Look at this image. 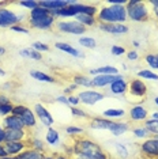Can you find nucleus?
<instances>
[{
  "label": "nucleus",
  "mask_w": 158,
  "mask_h": 159,
  "mask_svg": "<svg viewBox=\"0 0 158 159\" xmlns=\"http://www.w3.org/2000/svg\"><path fill=\"white\" fill-rule=\"evenodd\" d=\"M72 146L75 155H79V157H85L89 159H109L108 154L102 150V147L94 140H91L90 137H75Z\"/></svg>",
  "instance_id": "obj_1"
},
{
  "label": "nucleus",
  "mask_w": 158,
  "mask_h": 159,
  "mask_svg": "<svg viewBox=\"0 0 158 159\" xmlns=\"http://www.w3.org/2000/svg\"><path fill=\"white\" fill-rule=\"evenodd\" d=\"M89 126H90V129H94V131H108L116 137L123 136L128 131H131L130 122L109 120V118H105V117H91Z\"/></svg>",
  "instance_id": "obj_2"
},
{
  "label": "nucleus",
  "mask_w": 158,
  "mask_h": 159,
  "mask_svg": "<svg viewBox=\"0 0 158 159\" xmlns=\"http://www.w3.org/2000/svg\"><path fill=\"white\" fill-rule=\"evenodd\" d=\"M128 20L125 6H101L97 12L98 23H125Z\"/></svg>",
  "instance_id": "obj_3"
},
{
  "label": "nucleus",
  "mask_w": 158,
  "mask_h": 159,
  "mask_svg": "<svg viewBox=\"0 0 158 159\" xmlns=\"http://www.w3.org/2000/svg\"><path fill=\"white\" fill-rule=\"evenodd\" d=\"M127 18L128 20L135 23H143L151 19V11L147 2H141V0H128L127 6Z\"/></svg>",
  "instance_id": "obj_4"
},
{
  "label": "nucleus",
  "mask_w": 158,
  "mask_h": 159,
  "mask_svg": "<svg viewBox=\"0 0 158 159\" xmlns=\"http://www.w3.org/2000/svg\"><path fill=\"white\" fill-rule=\"evenodd\" d=\"M55 29L59 33L63 34H71V35H78V37H82L85 35V33L87 31V29L83 27L79 22L77 20H70V19H60L57 20L55 25Z\"/></svg>",
  "instance_id": "obj_5"
},
{
  "label": "nucleus",
  "mask_w": 158,
  "mask_h": 159,
  "mask_svg": "<svg viewBox=\"0 0 158 159\" xmlns=\"http://www.w3.org/2000/svg\"><path fill=\"white\" fill-rule=\"evenodd\" d=\"M57 22V19L52 14L44 16H37V18H29L27 19V27L29 29H35V30H52L55 29V25Z\"/></svg>",
  "instance_id": "obj_6"
},
{
  "label": "nucleus",
  "mask_w": 158,
  "mask_h": 159,
  "mask_svg": "<svg viewBox=\"0 0 158 159\" xmlns=\"http://www.w3.org/2000/svg\"><path fill=\"white\" fill-rule=\"evenodd\" d=\"M77 95H78L79 101H81V103L86 105V106H94L95 103L105 99V94L101 93L100 90H95V89L81 90Z\"/></svg>",
  "instance_id": "obj_7"
},
{
  "label": "nucleus",
  "mask_w": 158,
  "mask_h": 159,
  "mask_svg": "<svg viewBox=\"0 0 158 159\" xmlns=\"http://www.w3.org/2000/svg\"><path fill=\"white\" fill-rule=\"evenodd\" d=\"M33 111L35 114V117H37V120L41 122L42 125L45 126V128H51L55 124V118H53V116L51 114V111L48 110V107H45L42 103H34L33 106Z\"/></svg>",
  "instance_id": "obj_8"
},
{
  "label": "nucleus",
  "mask_w": 158,
  "mask_h": 159,
  "mask_svg": "<svg viewBox=\"0 0 158 159\" xmlns=\"http://www.w3.org/2000/svg\"><path fill=\"white\" fill-rule=\"evenodd\" d=\"M128 93L131 97H135V98H146L147 93H149V86L142 79L134 78L128 82Z\"/></svg>",
  "instance_id": "obj_9"
},
{
  "label": "nucleus",
  "mask_w": 158,
  "mask_h": 159,
  "mask_svg": "<svg viewBox=\"0 0 158 159\" xmlns=\"http://www.w3.org/2000/svg\"><path fill=\"white\" fill-rule=\"evenodd\" d=\"M139 150L146 157L151 159H158V136H150L149 139L143 140L139 144Z\"/></svg>",
  "instance_id": "obj_10"
},
{
  "label": "nucleus",
  "mask_w": 158,
  "mask_h": 159,
  "mask_svg": "<svg viewBox=\"0 0 158 159\" xmlns=\"http://www.w3.org/2000/svg\"><path fill=\"white\" fill-rule=\"evenodd\" d=\"M15 25H19L18 22V14L8 7L2 6L0 7V27L3 29H11Z\"/></svg>",
  "instance_id": "obj_11"
},
{
  "label": "nucleus",
  "mask_w": 158,
  "mask_h": 159,
  "mask_svg": "<svg viewBox=\"0 0 158 159\" xmlns=\"http://www.w3.org/2000/svg\"><path fill=\"white\" fill-rule=\"evenodd\" d=\"M124 75H95V76L91 78V87L95 89V90H102V89H106L109 87L110 84L117 80V79L123 78Z\"/></svg>",
  "instance_id": "obj_12"
},
{
  "label": "nucleus",
  "mask_w": 158,
  "mask_h": 159,
  "mask_svg": "<svg viewBox=\"0 0 158 159\" xmlns=\"http://www.w3.org/2000/svg\"><path fill=\"white\" fill-rule=\"evenodd\" d=\"M149 110L146 106L138 103V105H132L128 110V117H130L131 122H145L149 120Z\"/></svg>",
  "instance_id": "obj_13"
},
{
  "label": "nucleus",
  "mask_w": 158,
  "mask_h": 159,
  "mask_svg": "<svg viewBox=\"0 0 158 159\" xmlns=\"http://www.w3.org/2000/svg\"><path fill=\"white\" fill-rule=\"evenodd\" d=\"M100 31L112 35H123L130 31V27L125 23H98L97 25Z\"/></svg>",
  "instance_id": "obj_14"
},
{
  "label": "nucleus",
  "mask_w": 158,
  "mask_h": 159,
  "mask_svg": "<svg viewBox=\"0 0 158 159\" xmlns=\"http://www.w3.org/2000/svg\"><path fill=\"white\" fill-rule=\"evenodd\" d=\"M4 148L8 157H19L23 151L27 150V143L26 142H6Z\"/></svg>",
  "instance_id": "obj_15"
},
{
  "label": "nucleus",
  "mask_w": 158,
  "mask_h": 159,
  "mask_svg": "<svg viewBox=\"0 0 158 159\" xmlns=\"http://www.w3.org/2000/svg\"><path fill=\"white\" fill-rule=\"evenodd\" d=\"M21 121H22V124H23V128L25 129H27V131H31V129H34L35 126H37V117H35V114H34V111L33 109H30V107H26V110L22 113V116H21Z\"/></svg>",
  "instance_id": "obj_16"
},
{
  "label": "nucleus",
  "mask_w": 158,
  "mask_h": 159,
  "mask_svg": "<svg viewBox=\"0 0 158 159\" xmlns=\"http://www.w3.org/2000/svg\"><path fill=\"white\" fill-rule=\"evenodd\" d=\"M29 139L27 129H6V142H26Z\"/></svg>",
  "instance_id": "obj_17"
},
{
  "label": "nucleus",
  "mask_w": 158,
  "mask_h": 159,
  "mask_svg": "<svg viewBox=\"0 0 158 159\" xmlns=\"http://www.w3.org/2000/svg\"><path fill=\"white\" fill-rule=\"evenodd\" d=\"M55 48L57 50H62L63 53H67V55L75 57V59H83V57H85V53L82 52V50L77 49L75 46L68 44V42H56Z\"/></svg>",
  "instance_id": "obj_18"
},
{
  "label": "nucleus",
  "mask_w": 158,
  "mask_h": 159,
  "mask_svg": "<svg viewBox=\"0 0 158 159\" xmlns=\"http://www.w3.org/2000/svg\"><path fill=\"white\" fill-rule=\"evenodd\" d=\"M108 89H109L110 94H113V95H124V94L128 93V82L123 76L117 79V80H114Z\"/></svg>",
  "instance_id": "obj_19"
},
{
  "label": "nucleus",
  "mask_w": 158,
  "mask_h": 159,
  "mask_svg": "<svg viewBox=\"0 0 158 159\" xmlns=\"http://www.w3.org/2000/svg\"><path fill=\"white\" fill-rule=\"evenodd\" d=\"M38 4L46 10H49L51 12H55L67 7L68 0H41V2H38Z\"/></svg>",
  "instance_id": "obj_20"
},
{
  "label": "nucleus",
  "mask_w": 158,
  "mask_h": 159,
  "mask_svg": "<svg viewBox=\"0 0 158 159\" xmlns=\"http://www.w3.org/2000/svg\"><path fill=\"white\" fill-rule=\"evenodd\" d=\"M60 140H62V137H60V132L55 129L53 126L51 128H46V132H45V143L48 144V146L51 147H57L60 144Z\"/></svg>",
  "instance_id": "obj_21"
},
{
  "label": "nucleus",
  "mask_w": 158,
  "mask_h": 159,
  "mask_svg": "<svg viewBox=\"0 0 158 159\" xmlns=\"http://www.w3.org/2000/svg\"><path fill=\"white\" fill-rule=\"evenodd\" d=\"M2 125L4 129H22L23 128V124H22V121H21V118L14 114H10L3 118Z\"/></svg>",
  "instance_id": "obj_22"
},
{
  "label": "nucleus",
  "mask_w": 158,
  "mask_h": 159,
  "mask_svg": "<svg viewBox=\"0 0 158 159\" xmlns=\"http://www.w3.org/2000/svg\"><path fill=\"white\" fill-rule=\"evenodd\" d=\"M29 75L38 82H44V83H55L56 82V79L53 78L52 75L46 74L44 71H40V70H31L29 72Z\"/></svg>",
  "instance_id": "obj_23"
},
{
  "label": "nucleus",
  "mask_w": 158,
  "mask_h": 159,
  "mask_svg": "<svg viewBox=\"0 0 158 159\" xmlns=\"http://www.w3.org/2000/svg\"><path fill=\"white\" fill-rule=\"evenodd\" d=\"M89 75H93V76H95V75H118V70L113 66H102L90 70Z\"/></svg>",
  "instance_id": "obj_24"
},
{
  "label": "nucleus",
  "mask_w": 158,
  "mask_h": 159,
  "mask_svg": "<svg viewBox=\"0 0 158 159\" xmlns=\"http://www.w3.org/2000/svg\"><path fill=\"white\" fill-rule=\"evenodd\" d=\"M72 83L78 86V87H83L86 89H93L91 87V78L83 74H75L72 76Z\"/></svg>",
  "instance_id": "obj_25"
},
{
  "label": "nucleus",
  "mask_w": 158,
  "mask_h": 159,
  "mask_svg": "<svg viewBox=\"0 0 158 159\" xmlns=\"http://www.w3.org/2000/svg\"><path fill=\"white\" fill-rule=\"evenodd\" d=\"M77 22H79L82 25L83 27L89 29V27H94L98 25V22H97V16H91V15H77L74 18Z\"/></svg>",
  "instance_id": "obj_26"
},
{
  "label": "nucleus",
  "mask_w": 158,
  "mask_h": 159,
  "mask_svg": "<svg viewBox=\"0 0 158 159\" xmlns=\"http://www.w3.org/2000/svg\"><path fill=\"white\" fill-rule=\"evenodd\" d=\"M19 56L21 57H25V59H30V60H34V61H41L42 60V53L34 50L33 48H22L19 50Z\"/></svg>",
  "instance_id": "obj_27"
},
{
  "label": "nucleus",
  "mask_w": 158,
  "mask_h": 159,
  "mask_svg": "<svg viewBox=\"0 0 158 159\" xmlns=\"http://www.w3.org/2000/svg\"><path fill=\"white\" fill-rule=\"evenodd\" d=\"M26 143H27V148H33V150L45 152V147H46L45 140L40 139V137H29L26 140Z\"/></svg>",
  "instance_id": "obj_28"
},
{
  "label": "nucleus",
  "mask_w": 158,
  "mask_h": 159,
  "mask_svg": "<svg viewBox=\"0 0 158 159\" xmlns=\"http://www.w3.org/2000/svg\"><path fill=\"white\" fill-rule=\"evenodd\" d=\"M125 116V110L124 109H116V107H109V109L102 111V117L109 118V120H117Z\"/></svg>",
  "instance_id": "obj_29"
},
{
  "label": "nucleus",
  "mask_w": 158,
  "mask_h": 159,
  "mask_svg": "<svg viewBox=\"0 0 158 159\" xmlns=\"http://www.w3.org/2000/svg\"><path fill=\"white\" fill-rule=\"evenodd\" d=\"M45 152L33 150V148H27L26 151H23L22 154L18 157V159H45Z\"/></svg>",
  "instance_id": "obj_30"
},
{
  "label": "nucleus",
  "mask_w": 158,
  "mask_h": 159,
  "mask_svg": "<svg viewBox=\"0 0 158 159\" xmlns=\"http://www.w3.org/2000/svg\"><path fill=\"white\" fill-rule=\"evenodd\" d=\"M136 78L142 79V80H158V74L151 70H139L136 72Z\"/></svg>",
  "instance_id": "obj_31"
},
{
  "label": "nucleus",
  "mask_w": 158,
  "mask_h": 159,
  "mask_svg": "<svg viewBox=\"0 0 158 159\" xmlns=\"http://www.w3.org/2000/svg\"><path fill=\"white\" fill-rule=\"evenodd\" d=\"M79 45L85 49H95L97 48V39L93 37H89V35H82L78 39Z\"/></svg>",
  "instance_id": "obj_32"
},
{
  "label": "nucleus",
  "mask_w": 158,
  "mask_h": 159,
  "mask_svg": "<svg viewBox=\"0 0 158 159\" xmlns=\"http://www.w3.org/2000/svg\"><path fill=\"white\" fill-rule=\"evenodd\" d=\"M131 132L136 139H145L146 140V139L150 137V133L145 128V125H136V126H134V128H131Z\"/></svg>",
  "instance_id": "obj_33"
},
{
  "label": "nucleus",
  "mask_w": 158,
  "mask_h": 159,
  "mask_svg": "<svg viewBox=\"0 0 158 159\" xmlns=\"http://www.w3.org/2000/svg\"><path fill=\"white\" fill-rule=\"evenodd\" d=\"M66 133L68 136H72V137H81L85 135V129L79 125H68L66 126Z\"/></svg>",
  "instance_id": "obj_34"
},
{
  "label": "nucleus",
  "mask_w": 158,
  "mask_h": 159,
  "mask_svg": "<svg viewBox=\"0 0 158 159\" xmlns=\"http://www.w3.org/2000/svg\"><path fill=\"white\" fill-rule=\"evenodd\" d=\"M145 61L151 71L158 70V53H149V55H146Z\"/></svg>",
  "instance_id": "obj_35"
},
{
  "label": "nucleus",
  "mask_w": 158,
  "mask_h": 159,
  "mask_svg": "<svg viewBox=\"0 0 158 159\" xmlns=\"http://www.w3.org/2000/svg\"><path fill=\"white\" fill-rule=\"evenodd\" d=\"M114 150H116V154H117V157L120 159H128V158H130V151H128V148H127L125 144L116 143Z\"/></svg>",
  "instance_id": "obj_36"
},
{
  "label": "nucleus",
  "mask_w": 158,
  "mask_h": 159,
  "mask_svg": "<svg viewBox=\"0 0 158 159\" xmlns=\"http://www.w3.org/2000/svg\"><path fill=\"white\" fill-rule=\"evenodd\" d=\"M145 128L149 131L150 136H158V121L156 120H147L143 122Z\"/></svg>",
  "instance_id": "obj_37"
},
{
  "label": "nucleus",
  "mask_w": 158,
  "mask_h": 159,
  "mask_svg": "<svg viewBox=\"0 0 158 159\" xmlns=\"http://www.w3.org/2000/svg\"><path fill=\"white\" fill-rule=\"evenodd\" d=\"M70 110H71V114L77 118H89V113L85 111L82 107H78V106H70Z\"/></svg>",
  "instance_id": "obj_38"
},
{
  "label": "nucleus",
  "mask_w": 158,
  "mask_h": 159,
  "mask_svg": "<svg viewBox=\"0 0 158 159\" xmlns=\"http://www.w3.org/2000/svg\"><path fill=\"white\" fill-rule=\"evenodd\" d=\"M12 109H14V103H4V105H0V117H7V116L12 114Z\"/></svg>",
  "instance_id": "obj_39"
},
{
  "label": "nucleus",
  "mask_w": 158,
  "mask_h": 159,
  "mask_svg": "<svg viewBox=\"0 0 158 159\" xmlns=\"http://www.w3.org/2000/svg\"><path fill=\"white\" fill-rule=\"evenodd\" d=\"M18 6L22 7V8H26L29 11L34 10L35 7H38V2L37 0H23V2H18Z\"/></svg>",
  "instance_id": "obj_40"
},
{
  "label": "nucleus",
  "mask_w": 158,
  "mask_h": 159,
  "mask_svg": "<svg viewBox=\"0 0 158 159\" xmlns=\"http://www.w3.org/2000/svg\"><path fill=\"white\" fill-rule=\"evenodd\" d=\"M31 48H33L34 50H37V52H40V53H44V52H48L49 50V45L44 44V42H41V41H35V42L31 44Z\"/></svg>",
  "instance_id": "obj_41"
},
{
  "label": "nucleus",
  "mask_w": 158,
  "mask_h": 159,
  "mask_svg": "<svg viewBox=\"0 0 158 159\" xmlns=\"http://www.w3.org/2000/svg\"><path fill=\"white\" fill-rule=\"evenodd\" d=\"M10 30L14 31V33H19V34H30V29L27 26H25V25H15Z\"/></svg>",
  "instance_id": "obj_42"
},
{
  "label": "nucleus",
  "mask_w": 158,
  "mask_h": 159,
  "mask_svg": "<svg viewBox=\"0 0 158 159\" xmlns=\"http://www.w3.org/2000/svg\"><path fill=\"white\" fill-rule=\"evenodd\" d=\"M147 4H149V7H150L151 16L158 19V0H150V2H147Z\"/></svg>",
  "instance_id": "obj_43"
},
{
  "label": "nucleus",
  "mask_w": 158,
  "mask_h": 159,
  "mask_svg": "<svg viewBox=\"0 0 158 159\" xmlns=\"http://www.w3.org/2000/svg\"><path fill=\"white\" fill-rule=\"evenodd\" d=\"M26 105L23 103H14V109H12V114L16 116V117H21L22 116V113L25 110H26Z\"/></svg>",
  "instance_id": "obj_44"
},
{
  "label": "nucleus",
  "mask_w": 158,
  "mask_h": 159,
  "mask_svg": "<svg viewBox=\"0 0 158 159\" xmlns=\"http://www.w3.org/2000/svg\"><path fill=\"white\" fill-rule=\"evenodd\" d=\"M110 53H112L113 56H123L127 53V50H125L124 46H120V45H112V48H110Z\"/></svg>",
  "instance_id": "obj_45"
},
{
  "label": "nucleus",
  "mask_w": 158,
  "mask_h": 159,
  "mask_svg": "<svg viewBox=\"0 0 158 159\" xmlns=\"http://www.w3.org/2000/svg\"><path fill=\"white\" fill-rule=\"evenodd\" d=\"M78 86L75 84V83H71V84H68L66 89H64V95H74L75 91H78Z\"/></svg>",
  "instance_id": "obj_46"
},
{
  "label": "nucleus",
  "mask_w": 158,
  "mask_h": 159,
  "mask_svg": "<svg viewBox=\"0 0 158 159\" xmlns=\"http://www.w3.org/2000/svg\"><path fill=\"white\" fill-rule=\"evenodd\" d=\"M125 56H127V59L130 61H136L139 59V53L136 49H131V50H127V53H125Z\"/></svg>",
  "instance_id": "obj_47"
},
{
  "label": "nucleus",
  "mask_w": 158,
  "mask_h": 159,
  "mask_svg": "<svg viewBox=\"0 0 158 159\" xmlns=\"http://www.w3.org/2000/svg\"><path fill=\"white\" fill-rule=\"evenodd\" d=\"M68 103H70V106H79V105H81V101H79L77 94L68 95Z\"/></svg>",
  "instance_id": "obj_48"
},
{
  "label": "nucleus",
  "mask_w": 158,
  "mask_h": 159,
  "mask_svg": "<svg viewBox=\"0 0 158 159\" xmlns=\"http://www.w3.org/2000/svg\"><path fill=\"white\" fill-rule=\"evenodd\" d=\"M64 155H67L68 158H72L75 155V151H74V146L72 143L70 144V146H64Z\"/></svg>",
  "instance_id": "obj_49"
},
{
  "label": "nucleus",
  "mask_w": 158,
  "mask_h": 159,
  "mask_svg": "<svg viewBox=\"0 0 158 159\" xmlns=\"http://www.w3.org/2000/svg\"><path fill=\"white\" fill-rule=\"evenodd\" d=\"M56 102L57 103H62L64 105V106H70V103H68V97L67 95H59V97H56Z\"/></svg>",
  "instance_id": "obj_50"
},
{
  "label": "nucleus",
  "mask_w": 158,
  "mask_h": 159,
  "mask_svg": "<svg viewBox=\"0 0 158 159\" xmlns=\"http://www.w3.org/2000/svg\"><path fill=\"white\" fill-rule=\"evenodd\" d=\"M10 102H11V99H10V97L7 95L6 93H0V105L10 103Z\"/></svg>",
  "instance_id": "obj_51"
},
{
  "label": "nucleus",
  "mask_w": 158,
  "mask_h": 159,
  "mask_svg": "<svg viewBox=\"0 0 158 159\" xmlns=\"http://www.w3.org/2000/svg\"><path fill=\"white\" fill-rule=\"evenodd\" d=\"M12 82H6V83H3L2 84V90H3V93H6V91H11V90L14 89L12 87Z\"/></svg>",
  "instance_id": "obj_52"
},
{
  "label": "nucleus",
  "mask_w": 158,
  "mask_h": 159,
  "mask_svg": "<svg viewBox=\"0 0 158 159\" xmlns=\"http://www.w3.org/2000/svg\"><path fill=\"white\" fill-rule=\"evenodd\" d=\"M4 157H8L6 152V148H4V144H0V158H4Z\"/></svg>",
  "instance_id": "obj_53"
},
{
  "label": "nucleus",
  "mask_w": 158,
  "mask_h": 159,
  "mask_svg": "<svg viewBox=\"0 0 158 159\" xmlns=\"http://www.w3.org/2000/svg\"><path fill=\"white\" fill-rule=\"evenodd\" d=\"M149 120H156V121H158V110L153 111V113L149 116Z\"/></svg>",
  "instance_id": "obj_54"
},
{
  "label": "nucleus",
  "mask_w": 158,
  "mask_h": 159,
  "mask_svg": "<svg viewBox=\"0 0 158 159\" xmlns=\"http://www.w3.org/2000/svg\"><path fill=\"white\" fill-rule=\"evenodd\" d=\"M55 159H71V158H68L64 154H55Z\"/></svg>",
  "instance_id": "obj_55"
},
{
  "label": "nucleus",
  "mask_w": 158,
  "mask_h": 159,
  "mask_svg": "<svg viewBox=\"0 0 158 159\" xmlns=\"http://www.w3.org/2000/svg\"><path fill=\"white\" fill-rule=\"evenodd\" d=\"M6 53H7V49L4 48V46H2V45H0V59H2V57L4 56Z\"/></svg>",
  "instance_id": "obj_56"
},
{
  "label": "nucleus",
  "mask_w": 158,
  "mask_h": 159,
  "mask_svg": "<svg viewBox=\"0 0 158 159\" xmlns=\"http://www.w3.org/2000/svg\"><path fill=\"white\" fill-rule=\"evenodd\" d=\"M4 143H6V132L0 133V144H4Z\"/></svg>",
  "instance_id": "obj_57"
},
{
  "label": "nucleus",
  "mask_w": 158,
  "mask_h": 159,
  "mask_svg": "<svg viewBox=\"0 0 158 159\" xmlns=\"http://www.w3.org/2000/svg\"><path fill=\"white\" fill-rule=\"evenodd\" d=\"M6 74H7V72H6V70H3V68H2V67H0V78L6 76Z\"/></svg>",
  "instance_id": "obj_58"
},
{
  "label": "nucleus",
  "mask_w": 158,
  "mask_h": 159,
  "mask_svg": "<svg viewBox=\"0 0 158 159\" xmlns=\"http://www.w3.org/2000/svg\"><path fill=\"white\" fill-rule=\"evenodd\" d=\"M71 159H89V158H85V157H79V155H74Z\"/></svg>",
  "instance_id": "obj_59"
},
{
  "label": "nucleus",
  "mask_w": 158,
  "mask_h": 159,
  "mask_svg": "<svg viewBox=\"0 0 158 159\" xmlns=\"http://www.w3.org/2000/svg\"><path fill=\"white\" fill-rule=\"evenodd\" d=\"M132 45H134L135 48H139V46H141V44H139V41H134V42H132Z\"/></svg>",
  "instance_id": "obj_60"
},
{
  "label": "nucleus",
  "mask_w": 158,
  "mask_h": 159,
  "mask_svg": "<svg viewBox=\"0 0 158 159\" xmlns=\"http://www.w3.org/2000/svg\"><path fill=\"white\" fill-rule=\"evenodd\" d=\"M153 101H154V103H156V106L158 107V95H157V97H154V99H153Z\"/></svg>",
  "instance_id": "obj_61"
},
{
  "label": "nucleus",
  "mask_w": 158,
  "mask_h": 159,
  "mask_svg": "<svg viewBox=\"0 0 158 159\" xmlns=\"http://www.w3.org/2000/svg\"><path fill=\"white\" fill-rule=\"evenodd\" d=\"M45 159H55V155H45Z\"/></svg>",
  "instance_id": "obj_62"
},
{
  "label": "nucleus",
  "mask_w": 158,
  "mask_h": 159,
  "mask_svg": "<svg viewBox=\"0 0 158 159\" xmlns=\"http://www.w3.org/2000/svg\"><path fill=\"white\" fill-rule=\"evenodd\" d=\"M6 132V129L3 128V125H2V122H0V133H4Z\"/></svg>",
  "instance_id": "obj_63"
},
{
  "label": "nucleus",
  "mask_w": 158,
  "mask_h": 159,
  "mask_svg": "<svg viewBox=\"0 0 158 159\" xmlns=\"http://www.w3.org/2000/svg\"><path fill=\"white\" fill-rule=\"evenodd\" d=\"M0 159H18V157H4V158H0Z\"/></svg>",
  "instance_id": "obj_64"
}]
</instances>
